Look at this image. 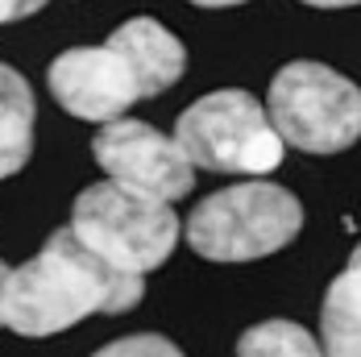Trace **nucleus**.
Here are the masks:
<instances>
[{"instance_id":"8","label":"nucleus","mask_w":361,"mask_h":357,"mask_svg":"<svg viewBox=\"0 0 361 357\" xmlns=\"http://www.w3.org/2000/svg\"><path fill=\"white\" fill-rule=\"evenodd\" d=\"M109 46L121 50V59L133 67L137 83H142V96H162L166 87H175L187 71V50L183 42L162 21L154 17H133L125 25H116L109 34Z\"/></svg>"},{"instance_id":"10","label":"nucleus","mask_w":361,"mask_h":357,"mask_svg":"<svg viewBox=\"0 0 361 357\" xmlns=\"http://www.w3.org/2000/svg\"><path fill=\"white\" fill-rule=\"evenodd\" d=\"M324 357H361V266L336 274L320 312Z\"/></svg>"},{"instance_id":"5","label":"nucleus","mask_w":361,"mask_h":357,"mask_svg":"<svg viewBox=\"0 0 361 357\" xmlns=\"http://www.w3.org/2000/svg\"><path fill=\"white\" fill-rule=\"evenodd\" d=\"M266 112L283 142L307 154H341L361 138V87L324 63H287L270 79Z\"/></svg>"},{"instance_id":"9","label":"nucleus","mask_w":361,"mask_h":357,"mask_svg":"<svg viewBox=\"0 0 361 357\" xmlns=\"http://www.w3.org/2000/svg\"><path fill=\"white\" fill-rule=\"evenodd\" d=\"M34 154V92L25 75L0 63V178L25 171Z\"/></svg>"},{"instance_id":"13","label":"nucleus","mask_w":361,"mask_h":357,"mask_svg":"<svg viewBox=\"0 0 361 357\" xmlns=\"http://www.w3.org/2000/svg\"><path fill=\"white\" fill-rule=\"evenodd\" d=\"M37 8H42L37 0H0V25L21 21V17H30V13H37Z\"/></svg>"},{"instance_id":"4","label":"nucleus","mask_w":361,"mask_h":357,"mask_svg":"<svg viewBox=\"0 0 361 357\" xmlns=\"http://www.w3.org/2000/svg\"><path fill=\"white\" fill-rule=\"evenodd\" d=\"M175 142L195 171L212 175H266L283 162V133L274 129L266 104L250 92L224 87L200 96L175 121Z\"/></svg>"},{"instance_id":"11","label":"nucleus","mask_w":361,"mask_h":357,"mask_svg":"<svg viewBox=\"0 0 361 357\" xmlns=\"http://www.w3.org/2000/svg\"><path fill=\"white\" fill-rule=\"evenodd\" d=\"M237 357H324V345L295 320H266L241 332Z\"/></svg>"},{"instance_id":"3","label":"nucleus","mask_w":361,"mask_h":357,"mask_svg":"<svg viewBox=\"0 0 361 357\" xmlns=\"http://www.w3.org/2000/svg\"><path fill=\"white\" fill-rule=\"evenodd\" d=\"M71 229L92 250L133 274L158 270L179 246V216L171 200L145 195L116 178L92 183L75 195Z\"/></svg>"},{"instance_id":"2","label":"nucleus","mask_w":361,"mask_h":357,"mask_svg":"<svg viewBox=\"0 0 361 357\" xmlns=\"http://www.w3.org/2000/svg\"><path fill=\"white\" fill-rule=\"evenodd\" d=\"M303 229V204L279 183L212 191L187 216V246L208 262H257L287 250Z\"/></svg>"},{"instance_id":"17","label":"nucleus","mask_w":361,"mask_h":357,"mask_svg":"<svg viewBox=\"0 0 361 357\" xmlns=\"http://www.w3.org/2000/svg\"><path fill=\"white\" fill-rule=\"evenodd\" d=\"M349 266H361V241H357V250L349 253Z\"/></svg>"},{"instance_id":"6","label":"nucleus","mask_w":361,"mask_h":357,"mask_svg":"<svg viewBox=\"0 0 361 357\" xmlns=\"http://www.w3.org/2000/svg\"><path fill=\"white\" fill-rule=\"evenodd\" d=\"M92 154L109 178L171 204L191 195L195 187V167L183 154V145L145 121H129V116L104 121L100 133L92 138Z\"/></svg>"},{"instance_id":"16","label":"nucleus","mask_w":361,"mask_h":357,"mask_svg":"<svg viewBox=\"0 0 361 357\" xmlns=\"http://www.w3.org/2000/svg\"><path fill=\"white\" fill-rule=\"evenodd\" d=\"M4 279H8V266L0 262V295H4ZM0 324H4V316H0Z\"/></svg>"},{"instance_id":"15","label":"nucleus","mask_w":361,"mask_h":357,"mask_svg":"<svg viewBox=\"0 0 361 357\" xmlns=\"http://www.w3.org/2000/svg\"><path fill=\"white\" fill-rule=\"evenodd\" d=\"M200 8H233V4H245V0H191Z\"/></svg>"},{"instance_id":"18","label":"nucleus","mask_w":361,"mask_h":357,"mask_svg":"<svg viewBox=\"0 0 361 357\" xmlns=\"http://www.w3.org/2000/svg\"><path fill=\"white\" fill-rule=\"evenodd\" d=\"M37 4H46V0H37Z\"/></svg>"},{"instance_id":"12","label":"nucleus","mask_w":361,"mask_h":357,"mask_svg":"<svg viewBox=\"0 0 361 357\" xmlns=\"http://www.w3.org/2000/svg\"><path fill=\"white\" fill-rule=\"evenodd\" d=\"M92 357H183V349L175 341L158 337V332H137V337L112 341V345H104L100 353H92Z\"/></svg>"},{"instance_id":"7","label":"nucleus","mask_w":361,"mask_h":357,"mask_svg":"<svg viewBox=\"0 0 361 357\" xmlns=\"http://www.w3.org/2000/svg\"><path fill=\"white\" fill-rule=\"evenodd\" d=\"M46 83H50V96L71 116L96 121V125L116 121L137 100H145L133 67L121 59V50H112L109 42L104 46H71V50H63L50 63Z\"/></svg>"},{"instance_id":"1","label":"nucleus","mask_w":361,"mask_h":357,"mask_svg":"<svg viewBox=\"0 0 361 357\" xmlns=\"http://www.w3.org/2000/svg\"><path fill=\"white\" fill-rule=\"evenodd\" d=\"M145 295V274L109 262L71 224L50 233L37 258L8 270L0 316L21 337H54L96 312L121 316Z\"/></svg>"},{"instance_id":"14","label":"nucleus","mask_w":361,"mask_h":357,"mask_svg":"<svg viewBox=\"0 0 361 357\" xmlns=\"http://www.w3.org/2000/svg\"><path fill=\"white\" fill-rule=\"evenodd\" d=\"M303 4H312V8H353L361 0H303Z\"/></svg>"}]
</instances>
